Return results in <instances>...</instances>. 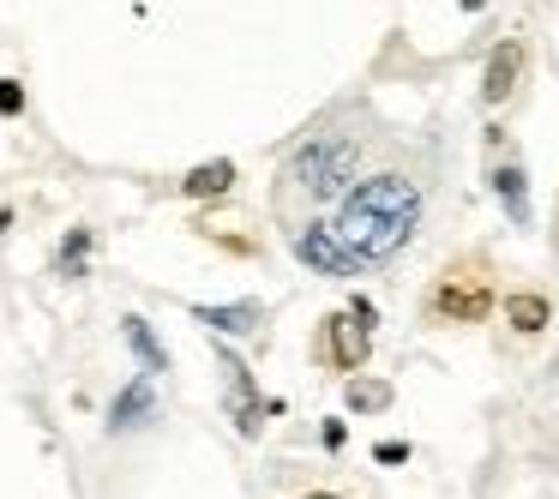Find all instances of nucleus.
<instances>
[{"mask_svg":"<svg viewBox=\"0 0 559 499\" xmlns=\"http://www.w3.org/2000/svg\"><path fill=\"white\" fill-rule=\"evenodd\" d=\"M493 193L499 205H506V217L518 223V229H530V187H523V163L518 157H493Z\"/></svg>","mask_w":559,"mask_h":499,"instance_id":"7","label":"nucleus"},{"mask_svg":"<svg viewBox=\"0 0 559 499\" xmlns=\"http://www.w3.org/2000/svg\"><path fill=\"white\" fill-rule=\"evenodd\" d=\"M19 109H25V91L13 79H0V115H19Z\"/></svg>","mask_w":559,"mask_h":499,"instance_id":"15","label":"nucleus"},{"mask_svg":"<svg viewBox=\"0 0 559 499\" xmlns=\"http://www.w3.org/2000/svg\"><path fill=\"white\" fill-rule=\"evenodd\" d=\"M518 73H523V43L506 37L493 49V61H487V79H481V97L487 103H506L511 91H518Z\"/></svg>","mask_w":559,"mask_h":499,"instance_id":"6","label":"nucleus"},{"mask_svg":"<svg viewBox=\"0 0 559 499\" xmlns=\"http://www.w3.org/2000/svg\"><path fill=\"white\" fill-rule=\"evenodd\" d=\"M289 247L307 271H319V277H355V259L343 253V241L331 235L325 217H307L301 229H289Z\"/></svg>","mask_w":559,"mask_h":499,"instance_id":"5","label":"nucleus"},{"mask_svg":"<svg viewBox=\"0 0 559 499\" xmlns=\"http://www.w3.org/2000/svg\"><path fill=\"white\" fill-rule=\"evenodd\" d=\"M385 397H391L385 385H349V403H355V409H367V403H385Z\"/></svg>","mask_w":559,"mask_h":499,"instance_id":"16","label":"nucleus"},{"mask_svg":"<svg viewBox=\"0 0 559 499\" xmlns=\"http://www.w3.org/2000/svg\"><path fill=\"white\" fill-rule=\"evenodd\" d=\"M421 313H427V325H481L493 313V259L487 253L445 259L421 301Z\"/></svg>","mask_w":559,"mask_h":499,"instance_id":"3","label":"nucleus"},{"mask_svg":"<svg viewBox=\"0 0 559 499\" xmlns=\"http://www.w3.org/2000/svg\"><path fill=\"white\" fill-rule=\"evenodd\" d=\"M181 187H187V199H217V193L235 187V163H199Z\"/></svg>","mask_w":559,"mask_h":499,"instance_id":"10","label":"nucleus"},{"mask_svg":"<svg viewBox=\"0 0 559 499\" xmlns=\"http://www.w3.org/2000/svg\"><path fill=\"white\" fill-rule=\"evenodd\" d=\"M199 319L217 325V331H253L259 325V307L253 301H241V307H199Z\"/></svg>","mask_w":559,"mask_h":499,"instance_id":"13","label":"nucleus"},{"mask_svg":"<svg viewBox=\"0 0 559 499\" xmlns=\"http://www.w3.org/2000/svg\"><path fill=\"white\" fill-rule=\"evenodd\" d=\"M361 157H367L361 133H313L289 157V169H283V181H277V217L289 223V229H301L307 217L337 205V199L361 181Z\"/></svg>","mask_w":559,"mask_h":499,"instance_id":"2","label":"nucleus"},{"mask_svg":"<svg viewBox=\"0 0 559 499\" xmlns=\"http://www.w3.org/2000/svg\"><path fill=\"white\" fill-rule=\"evenodd\" d=\"M506 319L523 331V337H535V331H547V319H554V307H547V295H535V289H518V295H506Z\"/></svg>","mask_w":559,"mask_h":499,"instance_id":"8","label":"nucleus"},{"mask_svg":"<svg viewBox=\"0 0 559 499\" xmlns=\"http://www.w3.org/2000/svg\"><path fill=\"white\" fill-rule=\"evenodd\" d=\"M127 343H133V349H139V361H145L151 367V373H163V367H169V355H163V343L157 337H151V325H145V319H127Z\"/></svg>","mask_w":559,"mask_h":499,"instance_id":"12","label":"nucleus"},{"mask_svg":"<svg viewBox=\"0 0 559 499\" xmlns=\"http://www.w3.org/2000/svg\"><path fill=\"white\" fill-rule=\"evenodd\" d=\"M139 415H151V385H145V379H139V385H127L121 397H115L109 427H139Z\"/></svg>","mask_w":559,"mask_h":499,"instance_id":"11","label":"nucleus"},{"mask_svg":"<svg viewBox=\"0 0 559 499\" xmlns=\"http://www.w3.org/2000/svg\"><path fill=\"white\" fill-rule=\"evenodd\" d=\"M367 349H373V319L367 313H331L325 325H319V337H313V355L331 367V373H355V367L367 361Z\"/></svg>","mask_w":559,"mask_h":499,"instance_id":"4","label":"nucleus"},{"mask_svg":"<svg viewBox=\"0 0 559 499\" xmlns=\"http://www.w3.org/2000/svg\"><path fill=\"white\" fill-rule=\"evenodd\" d=\"M421 211H427V199L409 169H373L337 199V217H325V223L343 241V253L355 259V271H373L415 241Z\"/></svg>","mask_w":559,"mask_h":499,"instance_id":"1","label":"nucleus"},{"mask_svg":"<svg viewBox=\"0 0 559 499\" xmlns=\"http://www.w3.org/2000/svg\"><path fill=\"white\" fill-rule=\"evenodd\" d=\"M373 458H379V463H403V458H409V445H397V439H391V445L373 451Z\"/></svg>","mask_w":559,"mask_h":499,"instance_id":"17","label":"nucleus"},{"mask_svg":"<svg viewBox=\"0 0 559 499\" xmlns=\"http://www.w3.org/2000/svg\"><path fill=\"white\" fill-rule=\"evenodd\" d=\"M223 373H229V391H235V427H241V433H259V403H253V385H247V367L229 355Z\"/></svg>","mask_w":559,"mask_h":499,"instance_id":"9","label":"nucleus"},{"mask_svg":"<svg viewBox=\"0 0 559 499\" xmlns=\"http://www.w3.org/2000/svg\"><path fill=\"white\" fill-rule=\"evenodd\" d=\"M295 499H373L361 482H319V487H307V494H295Z\"/></svg>","mask_w":559,"mask_h":499,"instance_id":"14","label":"nucleus"}]
</instances>
